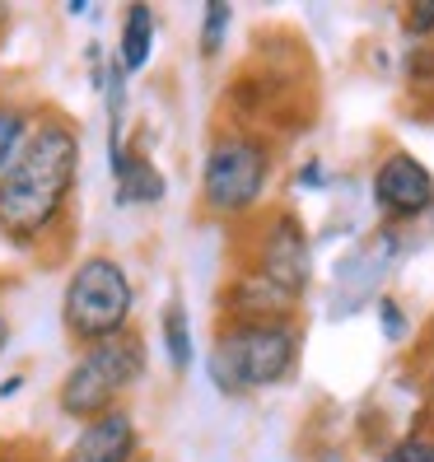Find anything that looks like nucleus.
Returning <instances> with one entry per match:
<instances>
[{"label": "nucleus", "instance_id": "obj_1", "mask_svg": "<svg viewBox=\"0 0 434 462\" xmlns=\"http://www.w3.org/2000/svg\"><path fill=\"white\" fill-rule=\"evenodd\" d=\"M79 173V131L66 117H42L14 164L0 173V234L19 248H33L61 225Z\"/></svg>", "mask_w": 434, "mask_h": 462}, {"label": "nucleus", "instance_id": "obj_2", "mask_svg": "<svg viewBox=\"0 0 434 462\" xmlns=\"http://www.w3.org/2000/svg\"><path fill=\"white\" fill-rule=\"evenodd\" d=\"M294 360H300V328L294 322H225L210 350V378L229 397L262 393L285 383Z\"/></svg>", "mask_w": 434, "mask_h": 462}, {"label": "nucleus", "instance_id": "obj_3", "mask_svg": "<svg viewBox=\"0 0 434 462\" xmlns=\"http://www.w3.org/2000/svg\"><path fill=\"white\" fill-rule=\"evenodd\" d=\"M131 309H135V290L117 257L94 253L70 271L66 294H61V322L70 341L98 346L131 332Z\"/></svg>", "mask_w": 434, "mask_h": 462}, {"label": "nucleus", "instance_id": "obj_4", "mask_svg": "<svg viewBox=\"0 0 434 462\" xmlns=\"http://www.w3.org/2000/svg\"><path fill=\"white\" fill-rule=\"evenodd\" d=\"M145 374V341L135 332H122L113 341L85 346V356L70 365V374L57 388V406L70 420H98L117 411L126 388Z\"/></svg>", "mask_w": 434, "mask_h": 462}, {"label": "nucleus", "instance_id": "obj_5", "mask_svg": "<svg viewBox=\"0 0 434 462\" xmlns=\"http://www.w3.org/2000/svg\"><path fill=\"white\" fill-rule=\"evenodd\" d=\"M271 182V150L248 131H225L206 150L201 164V206L206 215H243L253 210Z\"/></svg>", "mask_w": 434, "mask_h": 462}, {"label": "nucleus", "instance_id": "obj_6", "mask_svg": "<svg viewBox=\"0 0 434 462\" xmlns=\"http://www.w3.org/2000/svg\"><path fill=\"white\" fill-rule=\"evenodd\" d=\"M253 271H257V276H266L271 285L290 290L294 299H300V294L309 290V276H313L309 234H304V225L294 220L290 210H271V220L262 225Z\"/></svg>", "mask_w": 434, "mask_h": 462}, {"label": "nucleus", "instance_id": "obj_7", "mask_svg": "<svg viewBox=\"0 0 434 462\" xmlns=\"http://www.w3.org/2000/svg\"><path fill=\"white\" fill-rule=\"evenodd\" d=\"M374 206L388 220H420L434 210V173L406 150L383 154L374 169Z\"/></svg>", "mask_w": 434, "mask_h": 462}, {"label": "nucleus", "instance_id": "obj_8", "mask_svg": "<svg viewBox=\"0 0 434 462\" xmlns=\"http://www.w3.org/2000/svg\"><path fill=\"white\" fill-rule=\"evenodd\" d=\"M225 309H229V322H294L300 299L281 285H271L257 271H243L225 290Z\"/></svg>", "mask_w": 434, "mask_h": 462}, {"label": "nucleus", "instance_id": "obj_9", "mask_svg": "<svg viewBox=\"0 0 434 462\" xmlns=\"http://www.w3.org/2000/svg\"><path fill=\"white\" fill-rule=\"evenodd\" d=\"M131 453H135V420L131 411L117 406V411H107L98 420H85L66 462H131Z\"/></svg>", "mask_w": 434, "mask_h": 462}, {"label": "nucleus", "instance_id": "obj_10", "mask_svg": "<svg viewBox=\"0 0 434 462\" xmlns=\"http://www.w3.org/2000/svg\"><path fill=\"white\" fill-rule=\"evenodd\" d=\"M113 178H117V201L122 206H150L164 197V173L150 164V154L126 150L122 159H113Z\"/></svg>", "mask_w": 434, "mask_h": 462}, {"label": "nucleus", "instance_id": "obj_11", "mask_svg": "<svg viewBox=\"0 0 434 462\" xmlns=\"http://www.w3.org/2000/svg\"><path fill=\"white\" fill-rule=\"evenodd\" d=\"M150 51H154V10L135 0V5L122 10V38H117V57H122L126 75L145 70L150 66Z\"/></svg>", "mask_w": 434, "mask_h": 462}, {"label": "nucleus", "instance_id": "obj_12", "mask_svg": "<svg viewBox=\"0 0 434 462\" xmlns=\"http://www.w3.org/2000/svg\"><path fill=\"white\" fill-rule=\"evenodd\" d=\"M159 332H164V350H169L173 374H187V365H192V328H187V309L182 304H164Z\"/></svg>", "mask_w": 434, "mask_h": 462}, {"label": "nucleus", "instance_id": "obj_13", "mask_svg": "<svg viewBox=\"0 0 434 462\" xmlns=\"http://www.w3.org/2000/svg\"><path fill=\"white\" fill-rule=\"evenodd\" d=\"M33 131V113L19 103H0V173H5L14 164V154L23 150V141H29Z\"/></svg>", "mask_w": 434, "mask_h": 462}, {"label": "nucleus", "instance_id": "obj_14", "mask_svg": "<svg viewBox=\"0 0 434 462\" xmlns=\"http://www.w3.org/2000/svg\"><path fill=\"white\" fill-rule=\"evenodd\" d=\"M229 19H234V10L225 5V0H210V5H206V19H201V57H215V51L225 47Z\"/></svg>", "mask_w": 434, "mask_h": 462}, {"label": "nucleus", "instance_id": "obj_15", "mask_svg": "<svg viewBox=\"0 0 434 462\" xmlns=\"http://www.w3.org/2000/svg\"><path fill=\"white\" fill-rule=\"evenodd\" d=\"M383 462H434V439H425V434H411V439L392 444Z\"/></svg>", "mask_w": 434, "mask_h": 462}, {"label": "nucleus", "instance_id": "obj_16", "mask_svg": "<svg viewBox=\"0 0 434 462\" xmlns=\"http://www.w3.org/2000/svg\"><path fill=\"white\" fill-rule=\"evenodd\" d=\"M378 322H383V337L388 341H402L406 337V318L397 309V299H378Z\"/></svg>", "mask_w": 434, "mask_h": 462}, {"label": "nucleus", "instance_id": "obj_17", "mask_svg": "<svg viewBox=\"0 0 434 462\" xmlns=\"http://www.w3.org/2000/svg\"><path fill=\"white\" fill-rule=\"evenodd\" d=\"M402 23H406V33H411V38H429L434 33V5H411L402 14Z\"/></svg>", "mask_w": 434, "mask_h": 462}, {"label": "nucleus", "instance_id": "obj_18", "mask_svg": "<svg viewBox=\"0 0 434 462\" xmlns=\"http://www.w3.org/2000/svg\"><path fill=\"white\" fill-rule=\"evenodd\" d=\"M300 182H304V187H318V182H322V164H309V169L300 173Z\"/></svg>", "mask_w": 434, "mask_h": 462}, {"label": "nucleus", "instance_id": "obj_19", "mask_svg": "<svg viewBox=\"0 0 434 462\" xmlns=\"http://www.w3.org/2000/svg\"><path fill=\"white\" fill-rule=\"evenodd\" d=\"M5 346H10V322H5V313H0V356H5Z\"/></svg>", "mask_w": 434, "mask_h": 462}, {"label": "nucleus", "instance_id": "obj_20", "mask_svg": "<svg viewBox=\"0 0 434 462\" xmlns=\"http://www.w3.org/2000/svg\"><path fill=\"white\" fill-rule=\"evenodd\" d=\"M0 29H5V5H0Z\"/></svg>", "mask_w": 434, "mask_h": 462}, {"label": "nucleus", "instance_id": "obj_21", "mask_svg": "<svg viewBox=\"0 0 434 462\" xmlns=\"http://www.w3.org/2000/svg\"><path fill=\"white\" fill-rule=\"evenodd\" d=\"M429 346H434V318H429Z\"/></svg>", "mask_w": 434, "mask_h": 462}, {"label": "nucleus", "instance_id": "obj_22", "mask_svg": "<svg viewBox=\"0 0 434 462\" xmlns=\"http://www.w3.org/2000/svg\"><path fill=\"white\" fill-rule=\"evenodd\" d=\"M429 393H434V369H429Z\"/></svg>", "mask_w": 434, "mask_h": 462}]
</instances>
